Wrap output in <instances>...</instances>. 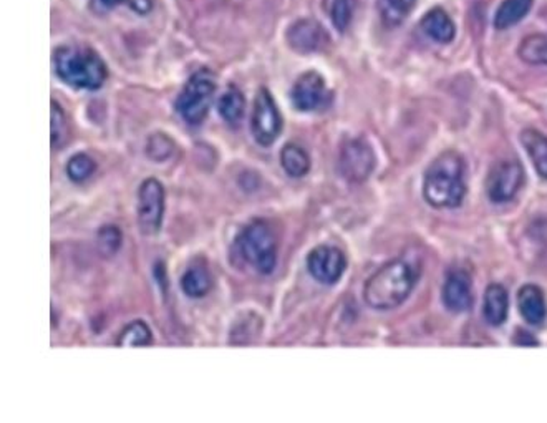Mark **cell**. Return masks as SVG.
I'll use <instances>...</instances> for the list:
<instances>
[{"instance_id": "1", "label": "cell", "mask_w": 547, "mask_h": 423, "mask_svg": "<svg viewBox=\"0 0 547 423\" xmlns=\"http://www.w3.org/2000/svg\"><path fill=\"white\" fill-rule=\"evenodd\" d=\"M466 194L464 162L456 152H444L428 166L423 196L433 208H458Z\"/></svg>"}, {"instance_id": "2", "label": "cell", "mask_w": 547, "mask_h": 423, "mask_svg": "<svg viewBox=\"0 0 547 423\" xmlns=\"http://www.w3.org/2000/svg\"><path fill=\"white\" fill-rule=\"evenodd\" d=\"M416 282L410 264L405 261H388L366 280L364 300L375 310H390L402 306L412 294Z\"/></svg>"}, {"instance_id": "3", "label": "cell", "mask_w": 547, "mask_h": 423, "mask_svg": "<svg viewBox=\"0 0 547 423\" xmlns=\"http://www.w3.org/2000/svg\"><path fill=\"white\" fill-rule=\"evenodd\" d=\"M55 72L70 87L93 92L108 78L105 62L95 50L82 45H65L55 52Z\"/></svg>"}, {"instance_id": "4", "label": "cell", "mask_w": 547, "mask_h": 423, "mask_svg": "<svg viewBox=\"0 0 547 423\" xmlns=\"http://www.w3.org/2000/svg\"><path fill=\"white\" fill-rule=\"evenodd\" d=\"M240 260L262 276H268L278 264V240L269 224L262 220L244 226L234 242Z\"/></svg>"}, {"instance_id": "5", "label": "cell", "mask_w": 547, "mask_h": 423, "mask_svg": "<svg viewBox=\"0 0 547 423\" xmlns=\"http://www.w3.org/2000/svg\"><path fill=\"white\" fill-rule=\"evenodd\" d=\"M216 75L210 68H201L192 74L184 84L176 100V110L188 125H201L211 108L216 93Z\"/></svg>"}, {"instance_id": "6", "label": "cell", "mask_w": 547, "mask_h": 423, "mask_svg": "<svg viewBox=\"0 0 547 423\" xmlns=\"http://www.w3.org/2000/svg\"><path fill=\"white\" fill-rule=\"evenodd\" d=\"M166 192L161 182L156 178H148L138 188L136 198V218L140 231L144 236L158 234L163 226Z\"/></svg>"}, {"instance_id": "7", "label": "cell", "mask_w": 547, "mask_h": 423, "mask_svg": "<svg viewBox=\"0 0 547 423\" xmlns=\"http://www.w3.org/2000/svg\"><path fill=\"white\" fill-rule=\"evenodd\" d=\"M250 132L260 146L276 143L282 132V116L278 113V103L266 87H260L254 98Z\"/></svg>"}, {"instance_id": "8", "label": "cell", "mask_w": 547, "mask_h": 423, "mask_svg": "<svg viewBox=\"0 0 547 423\" xmlns=\"http://www.w3.org/2000/svg\"><path fill=\"white\" fill-rule=\"evenodd\" d=\"M375 163L374 148L364 138H352L342 144L338 154V170L347 182L364 183L374 173Z\"/></svg>"}, {"instance_id": "9", "label": "cell", "mask_w": 547, "mask_h": 423, "mask_svg": "<svg viewBox=\"0 0 547 423\" xmlns=\"http://www.w3.org/2000/svg\"><path fill=\"white\" fill-rule=\"evenodd\" d=\"M524 182V172L518 160H500L491 166L486 178V192L493 202H511Z\"/></svg>"}, {"instance_id": "10", "label": "cell", "mask_w": 547, "mask_h": 423, "mask_svg": "<svg viewBox=\"0 0 547 423\" xmlns=\"http://www.w3.org/2000/svg\"><path fill=\"white\" fill-rule=\"evenodd\" d=\"M292 105L298 112L312 113L330 105L332 92L327 88L326 80L317 72H306L296 80L290 90Z\"/></svg>"}, {"instance_id": "11", "label": "cell", "mask_w": 547, "mask_h": 423, "mask_svg": "<svg viewBox=\"0 0 547 423\" xmlns=\"http://www.w3.org/2000/svg\"><path fill=\"white\" fill-rule=\"evenodd\" d=\"M347 258L336 246L320 244L308 252V271L314 280L324 286H334L344 276Z\"/></svg>"}, {"instance_id": "12", "label": "cell", "mask_w": 547, "mask_h": 423, "mask_svg": "<svg viewBox=\"0 0 547 423\" xmlns=\"http://www.w3.org/2000/svg\"><path fill=\"white\" fill-rule=\"evenodd\" d=\"M286 39H288V47L302 55H308V54L326 50L330 37L317 20L300 19L288 27Z\"/></svg>"}, {"instance_id": "13", "label": "cell", "mask_w": 547, "mask_h": 423, "mask_svg": "<svg viewBox=\"0 0 547 423\" xmlns=\"http://www.w3.org/2000/svg\"><path fill=\"white\" fill-rule=\"evenodd\" d=\"M443 304L450 312H464L473 306V284L466 271L453 270L443 284Z\"/></svg>"}, {"instance_id": "14", "label": "cell", "mask_w": 547, "mask_h": 423, "mask_svg": "<svg viewBox=\"0 0 547 423\" xmlns=\"http://www.w3.org/2000/svg\"><path fill=\"white\" fill-rule=\"evenodd\" d=\"M519 312L531 326H541L547 316L546 298L542 289L534 284H526L519 289Z\"/></svg>"}, {"instance_id": "15", "label": "cell", "mask_w": 547, "mask_h": 423, "mask_svg": "<svg viewBox=\"0 0 547 423\" xmlns=\"http://www.w3.org/2000/svg\"><path fill=\"white\" fill-rule=\"evenodd\" d=\"M420 27H422L423 34L436 44H450L456 35L454 22L440 7H435L430 12H426L420 22Z\"/></svg>"}, {"instance_id": "16", "label": "cell", "mask_w": 547, "mask_h": 423, "mask_svg": "<svg viewBox=\"0 0 547 423\" xmlns=\"http://www.w3.org/2000/svg\"><path fill=\"white\" fill-rule=\"evenodd\" d=\"M180 286L188 298H204L211 292L212 286H214L211 271L208 270V266L202 262L191 264L188 270L184 271Z\"/></svg>"}, {"instance_id": "17", "label": "cell", "mask_w": 547, "mask_h": 423, "mask_svg": "<svg viewBox=\"0 0 547 423\" xmlns=\"http://www.w3.org/2000/svg\"><path fill=\"white\" fill-rule=\"evenodd\" d=\"M509 298L506 289L501 284H490L484 292L483 316L490 326L498 328L508 319Z\"/></svg>"}, {"instance_id": "18", "label": "cell", "mask_w": 547, "mask_h": 423, "mask_svg": "<svg viewBox=\"0 0 547 423\" xmlns=\"http://www.w3.org/2000/svg\"><path fill=\"white\" fill-rule=\"evenodd\" d=\"M521 143L524 144L539 176L547 180V136L538 130L528 128L521 133Z\"/></svg>"}, {"instance_id": "19", "label": "cell", "mask_w": 547, "mask_h": 423, "mask_svg": "<svg viewBox=\"0 0 547 423\" xmlns=\"http://www.w3.org/2000/svg\"><path fill=\"white\" fill-rule=\"evenodd\" d=\"M534 0H503L494 14V27L498 30L511 29L529 14Z\"/></svg>"}, {"instance_id": "20", "label": "cell", "mask_w": 547, "mask_h": 423, "mask_svg": "<svg viewBox=\"0 0 547 423\" xmlns=\"http://www.w3.org/2000/svg\"><path fill=\"white\" fill-rule=\"evenodd\" d=\"M280 164L290 178H304L310 172L308 152L298 144L288 143L282 148Z\"/></svg>"}, {"instance_id": "21", "label": "cell", "mask_w": 547, "mask_h": 423, "mask_svg": "<svg viewBox=\"0 0 547 423\" xmlns=\"http://www.w3.org/2000/svg\"><path fill=\"white\" fill-rule=\"evenodd\" d=\"M244 110H246V98L239 88L234 85L226 88V92L218 100V112L222 120L230 125H236L244 116Z\"/></svg>"}, {"instance_id": "22", "label": "cell", "mask_w": 547, "mask_h": 423, "mask_svg": "<svg viewBox=\"0 0 547 423\" xmlns=\"http://www.w3.org/2000/svg\"><path fill=\"white\" fill-rule=\"evenodd\" d=\"M519 58L529 65H547V34H532L521 42Z\"/></svg>"}, {"instance_id": "23", "label": "cell", "mask_w": 547, "mask_h": 423, "mask_svg": "<svg viewBox=\"0 0 547 423\" xmlns=\"http://www.w3.org/2000/svg\"><path fill=\"white\" fill-rule=\"evenodd\" d=\"M262 322L258 314L244 312L230 329V342L232 344H249L259 336Z\"/></svg>"}, {"instance_id": "24", "label": "cell", "mask_w": 547, "mask_h": 423, "mask_svg": "<svg viewBox=\"0 0 547 423\" xmlns=\"http://www.w3.org/2000/svg\"><path fill=\"white\" fill-rule=\"evenodd\" d=\"M153 342L151 329L144 320H133L126 326L116 339L118 347H146Z\"/></svg>"}, {"instance_id": "25", "label": "cell", "mask_w": 547, "mask_h": 423, "mask_svg": "<svg viewBox=\"0 0 547 423\" xmlns=\"http://www.w3.org/2000/svg\"><path fill=\"white\" fill-rule=\"evenodd\" d=\"M415 4L416 0H380L378 9L385 25L386 27L400 25L410 15Z\"/></svg>"}, {"instance_id": "26", "label": "cell", "mask_w": 547, "mask_h": 423, "mask_svg": "<svg viewBox=\"0 0 547 423\" xmlns=\"http://www.w3.org/2000/svg\"><path fill=\"white\" fill-rule=\"evenodd\" d=\"M324 7L338 32H346L356 12V0H324Z\"/></svg>"}, {"instance_id": "27", "label": "cell", "mask_w": 547, "mask_h": 423, "mask_svg": "<svg viewBox=\"0 0 547 423\" xmlns=\"http://www.w3.org/2000/svg\"><path fill=\"white\" fill-rule=\"evenodd\" d=\"M123 244V232L115 224H105L96 232V248L103 258H113Z\"/></svg>"}, {"instance_id": "28", "label": "cell", "mask_w": 547, "mask_h": 423, "mask_svg": "<svg viewBox=\"0 0 547 423\" xmlns=\"http://www.w3.org/2000/svg\"><path fill=\"white\" fill-rule=\"evenodd\" d=\"M96 163L93 158L87 153L73 154L67 163L68 178L73 183L87 182L92 174L95 173Z\"/></svg>"}, {"instance_id": "29", "label": "cell", "mask_w": 547, "mask_h": 423, "mask_svg": "<svg viewBox=\"0 0 547 423\" xmlns=\"http://www.w3.org/2000/svg\"><path fill=\"white\" fill-rule=\"evenodd\" d=\"M174 146L176 144H174L173 140L170 136L158 132V133H153V135L148 138L144 152H146V156L150 160L160 163V162H166L174 153Z\"/></svg>"}, {"instance_id": "30", "label": "cell", "mask_w": 547, "mask_h": 423, "mask_svg": "<svg viewBox=\"0 0 547 423\" xmlns=\"http://www.w3.org/2000/svg\"><path fill=\"white\" fill-rule=\"evenodd\" d=\"M50 132H52V146L58 148L60 144L67 140L68 136V120L63 108L58 105L55 100L50 103Z\"/></svg>"}, {"instance_id": "31", "label": "cell", "mask_w": 547, "mask_h": 423, "mask_svg": "<svg viewBox=\"0 0 547 423\" xmlns=\"http://www.w3.org/2000/svg\"><path fill=\"white\" fill-rule=\"evenodd\" d=\"M126 2H130V0H92V9L98 12V14H105V12L116 9L118 5L126 4Z\"/></svg>"}, {"instance_id": "32", "label": "cell", "mask_w": 547, "mask_h": 423, "mask_svg": "<svg viewBox=\"0 0 547 423\" xmlns=\"http://www.w3.org/2000/svg\"><path fill=\"white\" fill-rule=\"evenodd\" d=\"M514 344H519V346L532 347L538 346V340H536V337L531 336L528 330H518V332H516V336H514Z\"/></svg>"}, {"instance_id": "33", "label": "cell", "mask_w": 547, "mask_h": 423, "mask_svg": "<svg viewBox=\"0 0 547 423\" xmlns=\"http://www.w3.org/2000/svg\"><path fill=\"white\" fill-rule=\"evenodd\" d=\"M130 5L140 15H146V14H150L151 9H153V2L151 0H130Z\"/></svg>"}]
</instances>
